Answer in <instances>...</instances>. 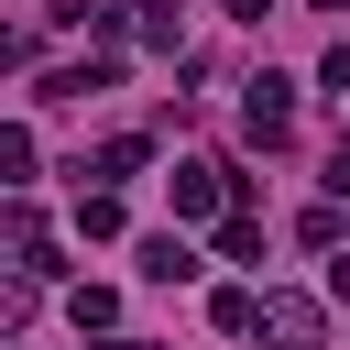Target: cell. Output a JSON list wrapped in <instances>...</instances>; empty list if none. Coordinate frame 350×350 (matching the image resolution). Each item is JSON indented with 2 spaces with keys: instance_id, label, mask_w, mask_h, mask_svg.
Returning a JSON list of instances; mask_svg holds the SVG:
<instances>
[{
  "instance_id": "cell-3",
  "label": "cell",
  "mask_w": 350,
  "mask_h": 350,
  "mask_svg": "<svg viewBox=\"0 0 350 350\" xmlns=\"http://www.w3.org/2000/svg\"><path fill=\"white\" fill-rule=\"evenodd\" d=\"M164 186H175V219H219V208H230V197H241V186H230V175H219V164H175V175H164Z\"/></svg>"
},
{
  "instance_id": "cell-1",
  "label": "cell",
  "mask_w": 350,
  "mask_h": 350,
  "mask_svg": "<svg viewBox=\"0 0 350 350\" xmlns=\"http://www.w3.org/2000/svg\"><path fill=\"white\" fill-rule=\"evenodd\" d=\"M241 131H252V142H284V131H295V88H284L273 66L241 88Z\"/></svg>"
},
{
  "instance_id": "cell-9",
  "label": "cell",
  "mask_w": 350,
  "mask_h": 350,
  "mask_svg": "<svg viewBox=\"0 0 350 350\" xmlns=\"http://www.w3.org/2000/svg\"><path fill=\"white\" fill-rule=\"evenodd\" d=\"M131 33H142L153 55H175V0H131Z\"/></svg>"
},
{
  "instance_id": "cell-13",
  "label": "cell",
  "mask_w": 350,
  "mask_h": 350,
  "mask_svg": "<svg viewBox=\"0 0 350 350\" xmlns=\"http://www.w3.org/2000/svg\"><path fill=\"white\" fill-rule=\"evenodd\" d=\"M328 197H350V142H339V153H328Z\"/></svg>"
},
{
  "instance_id": "cell-10",
  "label": "cell",
  "mask_w": 350,
  "mask_h": 350,
  "mask_svg": "<svg viewBox=\"0 0 350 350\" xmlns=\"http://www.w3.org/2000/svg\"><path fill=\"white\" fill-rule=\"evenodd\" d=\"M219 252H230V262H252V252H262V219H252V208H230V219H219Z\"/></svg>"
},
{
  "instance_id": "cell-8",
  "label": "cell",
  "mask_w": 350,
  "mask_h": 350,
  "mask_svg": "<svg viewBox=\"0 0 350 350\" xmlns=\"http://www.w3.org/2000/svg\"><path fill=\"white\" fill-rule=\"evenodd\" d=\"M208 317L241 339V328H262V295H252V284H219V295H208Z\"/></svg>"
},
{
  "instance_id": "cell-7",
  "label": "cell",
  "mask_w": 350,
  "mask_h": 350,
  "mask_svg": "<svg viewBox=\"0 0 350 350\" xmlns=\"http://www.w3.org/2000/svg\"><path fill=\"white\" fill-rule=\"evenodd\" d=\"M77 241H120V197L109 186H77Z\"/></svg>"
},
{
  "instance_id": "cell-11",
  "label": "cell",
  "mask_w": 350,
  "mask_h": 350,
  "mask_svg": "<svg viewBox=\"0 0 350 350\" xmlns=\"http://www.w3.org/2000/svg\"><path fill=\"white\" fill-rule=\"evenodd\" d=\"M66 306H77V328H109V317H120V295H109V284H77Z\"/></svg>"
},
{
  "instance_id": "cell-12",
  "label": "cell",
  "mask_w": 350,
  "mask_h": 350,
  "mask_svg": "<svg viewBox=\"0 0 350 350\" xmlns=\"http://www.w3.org/2000/svg\"><path fill=\"white\" fill-rule=\"evenodd\" d=\"M328 295H339V306H350V252H328Z\"/></svg>"
},
{
  "instance_id": "cell-14",
  "label": "cell",
  "mask_w": 350,
  "mask_h": 350,
  "mask_svg": "<svg viewBox=\"0 0 350 350\" xmlns=\"http://www.w3.org/2000/svg\"><path fill=\"white\" fill-rule=\"evenodd\" d=\"M230 11H241V22H262V11H273V0H230Z\"/></svg>"
},
{
  "instance_id": "cell-6",
  "label": "cell",
  "mask_w": 350,
  "mask_h": 350,
  "mask_svg": "<svg viewBox=\"0 0 350 350\" xmlns=\"http://www.w3.org/2000/svg\"><path fill=\"white\" fill-rule=\"evenodd\" d=\"M142 273H153V284H186V273H197L186 230H153V241H142Z\"/></svg>"
},
{
  "instance_id": "cell-4",
  "label": "cell",
  "mask_w": 350,
  "mask_h": 350,
  "mask_svg": "<svg viewBox=\"0 0 350 350\" xmlns=\"http://www.w3.org/2000/svg\"><path fill=\"white\" fill-rule=\"evenodd\" d=\"M98 88H120V55H77V66H55L33 98H98Z\"/></svg>"
},
{
  "instance_id": "cell-15",
  "label": "cell",
  "mask_w": 350,
  "mask_h": 350,
  "mask_svg": "<svg viewBox=\"0 0 350 350\" xmlns=\"http://www.w3.org/2000/svg\"><path fill=\"white\" fill-rule=\"evenodd\" d=\"M98 350H153V339H98Z\"/></svg>"
},
{
  "instance_id": "cell-2",
  "label": "cell",
  "mask_w": 350,
  "mask_h": 350,
  "mask_svg": "<svg viewBox=\"0 0 350 350\" xmlns=\"http://www.w3.org/2000/svg\"><path fill=\"white\" fill-rule=\"evenodd\" d=\"M262 339H273V350H328L317 295H262Z\"/></svg>"
},
{
  "instance_id": "cell-5",
  "label": "cell",
  "mask_w": 350,
  "mask_h": 350,
  "mask_svg": "<svg viewBox=\"0 0 350 350\" xmlns=\"http://www.w3.org/2000/svg\"><path fill=\"white\" fill-rule=\"evenodd\" d=\"M142 164H153V142H142V131H120V142H98V186H109V197H120V186L142 175Z\"/></svg>"
},
{
  "instance_id": "cell-16",
  "label": "cell",
  "mask_w": 350,
  "mask_h": 350,
  "mask_svg": "<svg viewBox=\"0 0 350 350\" xmlns=\"http://www.w3.org/2000/svg\"><path fill=\"white\" fill-rule=\"evenodd\" d=\"M306 11H350V0H306Z\"/></svg>"
}]
</instances>
